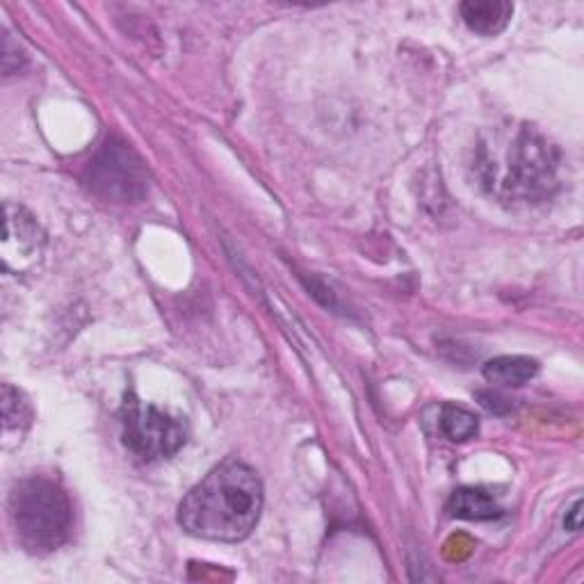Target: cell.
Wrapping results in <instances>:
<instances>
[{"mask_svg": "<svg viewBox=\"0 0 584 584\" xmlns=\"http://www.w3.org/2000/svg\"><path fill=\"white\" fill-rule=\"evenodd\" d=\"M475 172L493 199L536 206L555 197L562 185V153L527 124L498 126L480 140Z\"/></svg>", "mask_w": 584, "mask_h": 584, "instance_id": "obj_1", "label": "cell"}, {"mask_svg": "<svg viewBox=\"0 0 584 584\" xmlns=\"http://www.w3.org/2000/svg\"><path fill=\"white\" fill-rule=\"evenodd\" d=\"M0 404H3V437L10 439L12 432L23 437L28 427L32 424V407L25 400V396L10 383H3V398H0Z\"/></svg>", "mask_w": 584, "mask_h": 584, "instance_id": "obj_10", "label": "cell"}, {"mask_svg": "<svg viewBox=\"0 0 584 584\" xmlns=\"http://www.w3.org/2000/svg\"><path fill=\"white\" fill-rule=\"evenodd\" d=\"M263 512V484L247 463L228 459L181 502V527L206 541L236 543L252 534Z\"/></svg>", "mask_w": 584, "mask_h": 584, "instance_id": "obj_2", "label": "cell"}, {"mask_svg": "<svg viewBox=\"0 0 584 584\" xmlns=\"http://www.w3.org/2000/svg\"><path fill=\"white\" fill-rule=\"evenodd\" d=\"M448 512L450 516L463 521H491L500 516V508L493 495L478 486H465L454 491L452 498L448 500Z\"/></svg>", "mask_w": 584, "mask_h": 584, "instance_id": "obj_8", "label": "cell"}, {"mask_svg": "<svg viewBox=\"0 0 584 584\" xmlns=\"http://www.w3.org/2000/svg\"><path fill=\"white\" fill-rule=\"evenodd\" d=\"M439 424H441V432L448 441L452 443H463V441H471L478 430H480V420L473 411L463 409L459 404H445L441 409V418H439Z\"/></svg>", "mask_w": 584, "mask_h": 584, "instance_id": "obj_11", "label": "cell"}, {"mask_svg": "<svg viewBox=\"0 0 584 584\" xmlns=\"http://www.w3.org/2000/svg\"><path fill=\"white\" fill-rule=\"evenodd\" d=\"M564 527L571 532H577L582 527V500L573 502V508L568 510V514L564 519Z\"/></svg>", "mask_w": 584, "mask_h": 584, "instance_id": "obj_13", "label": "cell"}, {"mask_svg": "<svg viewBox=\"0 0 584 584\" xmlns=\"http://www.w3.org/2000/svg\"><path fill=\"white\" fill-rule=\"evenodd\" d=\"M47 236L37 219L17 204H6V236H3V265L14 275L30 271L44 254Z\"/></svg>", "mask_w": 584, "mask_h": 584, "instance_id": "obj_6", "label": "cell"}, {"mask_svg": "<svg viewBox=\"0 0 584 584\" xmlns=\"http://www.w3.org/2000/svg\"><path fill=\"white\" fill-rule=\"evenodd\" d=\"M88 185L99 197L116 204H135L148 189V172L131 144L110 137L88 165Z\"/></svg>", "mask_w": 584, "mask_h": 584, "instance_id": "obj_5", "label": "cell"}, {"mask_svg": "<svg viewBox=\"0 0 584 584\" xmlns=\"http://www.w3.org/2000/svg\"><path fill=\"white\" fill-rule=\"evenodd\" d=\"M8 510L19 543L32 555H49L69 539L73 525L71 500L49 478L21 480L10 493Z\"/></svg>", "mask_w": 584, "mask_h": 584, "instance_id": "obj_3", "label": "cell"}, {"mask_svg": "<svg viewBox=\"0 0 584 584\" xmlns=\"http://www.w3.org/2000/svg\"><path fill=\"white\" fill-rule=\"evenodd\" d=\"M124 445L142 461L174 457L187 441V424L153 404L129 396L122 411Z\"/></svg>", "mask_w": 584, "mask_h": 584, "instance_id": "obj_4", "label": "cell"}, {"mask_svg": "<svg viewBox=\"0 0 584 584\" xmlns=\"http://www.w3.org/2000/svg\"><path fill=\"white\" fill-rule=\"evenodd\" d=\"M459 12L463 23L473 32L495 37L510 25L514 6L508 0H469V3H461Z\"/></svg>", "mask_w": 584, "mask_h": 584, "instance_id": "obj_7", "label": "cell"}, {"mask_svg": "<svg viewBox=\"0 0 584 584\" xmlns=\"http://www.w3.org/2000/svg\"><path fill=\"white\" fill-rule=\"evenodd\" d=\"M478 398L482 400V407H486L493 413H502V411L512 409V402L508 398L500 396V393H493V391H482V393H478Z\"/></svg>", "mask_w": 584, "mask_h": 584, "instance_id": "obj_12", "label": "cell"}, {"mask_svg": "<svg viewBox=\"0 0 584 584\" xmlns=\"http://www.w3.org/2000/svg\"><path fill=\"white\" fill-rule=\"evenodd\" d=\"M482 372L493 386L519 388L539 375V363L530 357H495L484 363Z\"/></svg>", "mask_w": 584, "mask_h": 584, "instance_id": "obj_9", "label": "cell"}]
</instances>
